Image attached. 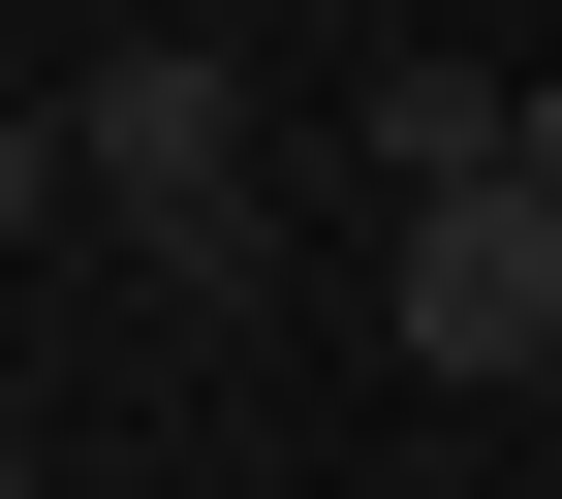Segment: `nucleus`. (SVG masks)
Listing matches in <instances>:
<instances>
[{"instance_id": "obj_1", "label": "nucleus", "mask_w": 562, "mask_h": 499, "mask_svg": "<svg viewBox=\"0 0 562 499\" xmlns=\"http://www.w3.org/2000/svg\"><path fill=\"white\" fill-rule=\"evenodd\" d=\"M63 188H94L157 281H250V63L220 32H125L94 94H63Z\"/></svg>"}, {"instance_id": "obj_3", "label": "nucleus", "mask_w": 562, "mask_h": 499, "mask_svg": "<svg viewBox=\"0 0 562 499\" xmlns=\"http://www.w3.org/2000/svg\"><path fill=\"white\" fill-rule=\"evenodd\" d=\"M406 188H501V94H469V63H375V219Z\"/></svg>"}, {"instance_id": "obj_4", "label": "nucleus", "mask_w": 562, "mask_h": 499, "mask_svg": "<svg viewBox=\"0 0 562 499\" xmlns=\"http://www.w3.org/2000/svg\"><path fill=\"white\" fill-rule=\"evenodd\" d=\"M32 188H63V125H0V250H32Z\"/></svg>"}, {"instance_id": "obj_2", "label": "nucleus", "mask_w": 562, "mask_h": 499, "mask_svg": "<svg viewBox=\"0 0 562 499\" xmlns=\"http://www.w3.org/2000/svg\"><path fill=\"white\" fill-rule=\"evenodd\" d=\"M375 343L406 375H562V188L501 157V188H406L375 219Z\"/></svg>"}, {"instance_id": "obj_5", "label": "nucleus", "mask_w": 562, "mask_h": 499, "mask_svg": "<svg viewBox=\"0 0 562 499\" xmlns=\"http://www.w3.org/2000/svg\"><path fill=\"white\" fill-rule=\"evenodd\" d=\"M501 157H531V188H562V94H501Z\"/></svg>"}]
</instances>
